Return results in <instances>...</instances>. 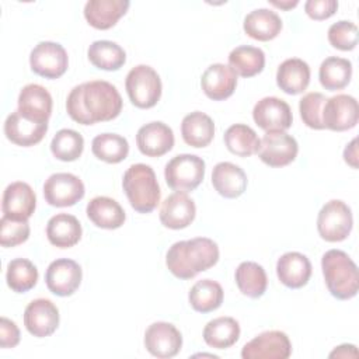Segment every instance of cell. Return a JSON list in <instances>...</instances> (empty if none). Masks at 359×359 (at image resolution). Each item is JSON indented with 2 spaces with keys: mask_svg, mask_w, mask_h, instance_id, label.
Wrapping results in <instances>:
<instances>
[{
  "mask_svg": "<svg viewBox=\"0 0 359 359\" xmlns=\"http://www.w3.org/2000/svg\"><path fill=\"white\" fill-rule=\"evenodd\" d=\"M66 111L81 125H94L115 119L122 111V97L116 87L104 80H91L76 86L67 95Z\"/></svg>",
  "mask_w": 359,
  "mask_h": 359,
  "instance_id": "1",
  "label": "cell"
},
{
  "mask_svg": "<svg viewBox=\"0 0 359 359\" xmlns=\"http://www.w3.org/2000/svg\"><path fill=\"white\" fill-rule=\"evenodd\" d=\"M219 261L217 244L206 237L174 243L165 255L168 271L178 279H192Z\"/></svg>",
  "mask_w": 359,
  "mask_h": 359,
  "instance_id": "2",
  "label": "cell"
},
{
  "mask_svg": "<svg viewBox=\"0 0 359 359\" xmlns=\"http://www.w3.org/2000/svg\"><path fill=\"white\" fill-rule=\"evenodd\" d=\"M321 269L327 289L335 299L349 300L358 294V266L345 251L328 250L321 258Z\"/></svg>",
  "mask_w": 359,
  "mask_h": 359,
  "instance_id": "3",
  "label": "cell"
},
{
  "mask_svg": "<svg viewBox=\"0 0 359 359\" xmlns=\"http://www.w3.org/2000/svg\"><path fill=\"white\" fill-rule=\"evenodd\" d=\"M122 187L130 206L139 213H149L160 202V187L153 168L147 164H132L123 174Z\"/></svg>",
  "mask_w": 359,
  "mask_h": 359,
  "instance_id": "4",
  "label": "cell"
},
{
  "mask_svg": "<svg viewBox=\"0 0 359 359\" xmlns=\"http://www.w3.org/2000/svg\"><path fill=\"white\" fill-rule=\"evenodd\" d=\"M125 88L130 102L142 109L154 107L161 97L160 76L147 65H137L129 70Z\"/></svg>",
  "mask_w": 359,
  "mask_h": 359,
  "instance_id": "5",
  "label": "cell"
},
{
  "mask_svg": "<svg viewBox=\"0 0 359 359\" xmlns=\"http://www.w3.org/2000/svg\"><path fill=\"white\" fill-rule=\"evenodd\" d=\"M167 185L177 192L194 191L205 177V161L195 154H178L164 168Z\"/></svg>",
  "mask_w": 359,
  "mask_h": 359,
  "instance_id": "6",
  "label": "cell"
},
{
  "mask_svg": "<svg viewBox=\"0 0 359 359\" xmlns=\"http://www.w3.org/2000/svg\"><path fill=\"white\" fill-rule=\"evenodd\" d=\"M353 226L351 208L339 201L332 199L327 202L317 216V230L323 240L338 243L345 240Z\"/></svg>",
  "mask_w": 359,
  "mask_h": 359,
  "instance_id": "7",
  "label": "cell"
},
{
  "mask_svg": "<svg viewBox=\"0 0 359 359\" xmlns=\"http://www.w3.org/2000/svg\"><path fill=\"white\" fill-rule=\"evenodd\" d=\"M67 53L57 42H39L29 55V66L32 72L45 79H59L67 70Z\"/></svg>",
  "mask_w": 359,
  "mask_h": 359,
  "instance_id": "8",
  "label": "cell"
},
{
  "mask_svg": "<svg viewBox=\"0 0 359 359\" xmlns=\"http://www.w3.org/2000/svg\"><path fill=\"white\" fill-rule=\"evenodd\" d=\"M292 344L283 331H265L247 342L241 349L243 359H287Z\"/></svg>",
  "mask_w": 359,
  "mask_h": 359,
  "instance_id": "9",
  "label": "cell"
},
{
  "mask_svg": "<svg viewBox=\"0 0 359 359\" xmlns=\"http://www.w3.org/2000/svg\"><path fill=\"white\" fill-rule=\"evenodd\" d=\"M299 151L296 139L286 132H266L259 139L258 157L269 167H285L290 164Z\"/></svg>",
  "mask_w": 359,
  "mask_h": 359,
  "instance_id": "10",
  "label": "cell"
},
{
  "mask_svg": "<svg viewBox=\"0 0 359 359\" xmlns=\"http://www.w3.org/2000/svg\"><path fill=\"white\" fill-rule=\"evenodd\" d=\"M83 181L70 172L52 174L43 184V196L50 206H73L84 196Z\"/></svg>",
  "mask_w": 359,
  "mask_h": 359,
  "instance_id": "11",
  "label": "cell"
},
{
  "mask_svg": "<svg viewBox=\"0 0 359 359\" xmlns=\"http://www.w3.org/2000/svg\"><path fill=\"white\" fill-rule=\"evenodd\" d=\"M359 119V108L355 97L348 94H337L327 98L323 108V123L327 129L344 132L356 126Z\"/></svg>",
  "mask_w": 359,
  "mask_h": 359,
  "instance_id": "12",
  "label": "cell"
},
{
  "mask_svg": "<svg viewBox=\"0 0 359 359\" xmlns=\"http://www.w3.org/2000/svg\"><path fill=\"white\" fill-rule=\"evenodd\" d=\"M254 122L265 132H285L292 126V111L286 101L278 97L259 100L252 109Z\"/></svg>",
  "mask_w": 359,
  "mask_h": 359,
  "instance_id": "13",
  "label": "cell"
},
{
  "mask_svg": "<svg viewBox=\"0 0 359 359\" xmlns=\"http://www.w3.org/2000/svg\"><path fill=\"white\" fill-rule=\"evenodd\" d=\"M83 272L80 265L69 258H59L49 264L45 280L48 289L60 297L72 296L80 286Z\"/></svg>",
  "mask_w": 359,
  "mask_h": 359,
  "instance_id": "14",
  "label": "cell"
},
{
  "mask_svg": "<svg viewBox=\"0 0 359 359\" xmlns=\"http://www.w3.org/2000/svg\"><path fill=\"white\" fill-rule=\"evenodd\" d=\"M144 346L156 358H174L182 346V335L178 328L165 321L149 325L144 332Z\"/></svg>",
  "mask_w": 359,
  "mask_h": 359,
  "instance_id": "15",
  "label": "cell"
},
{
  "mask_svg": "<svg viewBox=\"0 0 359 359\" xmlns=\"http://www.w3.org/2000/svg\"><path fill=\"white\" fill-rule=\"evenodd\" d=\"M24 325L36 338L49 337L59 325V310L49 299H35L24 310Z\"/></svg>",
  "mask_w": 359,
  "mask_h": 359,
  "instance_id": "16",
  "label": "cell"
},
{
  "mask_svg": "<svg viewBox=\"0 0 359 359\" xmlns=\"http://www.w3.org/2000/svg\"><path fill=\"white\" fill-rule=\"evenodd\" d=\"M35 206V192L27 182L15 181L4 189L1 201V210L4 216L17 220H28L32 216Z\"/></svg>",
  "mask_w": 359,
  "mask_h": 359,
  "instance_id": "17",
  "label": "cell"
},
{
  "mask_svg": "<svg viewBox=\"0 0 359 359\" xmlns=\"http://www.w3.org/2000/svg\"><path fill=\"white\" fill-rule=\"evenodd\" d=\"M136 143L142 154L147 157H160L172 149L174 133L164 122H150L137 130Z\"/></svg>",
  "mask_w": 359,
  "mask_h": 359,
  "instance_id": "18",
  "label": "cell"
},
{
  "mask_svg": "<svg viewBox=\"0 0 359 359\" xmlns=\"http://www.w3.org/2000/svg\"><path fill=\"white\" fill-rule=\"evenodd\" d=\"M195 213V202L185 192H174L161 203L160 222L164 227L180 230L188 227L194 222Z\"/></svg>",
  "mask_w": 359,
  "mask_h": 359,
  "instance_id": "19",
  "label": "cell"
},
{
  "mask_svg": "<svg viewBox=\"0 0 359 359\" xmlns=\"http://www.w3.org/2000/svg\"><path fill=\"white\" fill-rule=\"evenodd\" d=\"M48 130V122H35L22 116L18 109L11 112L4 122L6 137L22 147H29L39 143Z\"/></svg>",
  "mask_w": 359,
  "mask_h": 359,
  "instance_id": "20",
  "label": "cell"
},
{
  "mask_svg": "<svg viewBox=\"0 0 359 359\" xmlns=\"http://www.w3.org/2000/svg\"><path fill=\"white\" fill-rule=\"evenodd\" d=\"M237 86V74L223 63L210 65L201 77V87L205 95L213 101L229 98Z\"/></svg>",
  "mask_w": 359,
  "mask_h": 359,
  "instance_id": "21",
  "label": "cell"
},
{
  "mask_svg": "<svg viewBox=\"0 0 359 359\" xmlns=\"http://www.w3.org/2000/svg\"><path fill=\"white\" fill-rule=\"evenodd\" d=\"M18 112L35 122H48L52 114V97L39 84H27L18 95Z\"/></svg>",
  "mask_w": 359,
  "mask_h": 359,
  "instance_id": "22",
  "label": "cell"
},
{
  "mask_svg": "<svg viewBox=\"0 0 359 359\" xmlns=\"http://www.w3.org/2000/svg\"><path fill=\"white\" fill-rule=\"evenodd\" d=\"M276 275L286 287L299 289L307 285L311 276V264L304 254L290 251L278 259Z\"/></svg>",
  "mask_w": 359,
  "mask_h": 359,
  "instance_id": "23",
  "label": "cell"
},
{
  "mask_svg": "<svg viewBox=\"0 0 359 359\" xmlns=\"http://www.w3.org/2000/svg\"><path fill=\"white\" fill-rule=\"evenodd\" d=\"M129 6L128 0H88L84 6V17L94 28L109 29L126 14Z\"/></svg>",
  "mask_w": 359,
  "mask_h": 359,
  "instance_id": "24",
  "label": "cell"
},
{
  "mask_svg": "<svg viewBox=\"0 0 359 359\" xmlns=\"http://www.w3.org/2000/svg\"><path fill=\"white\" fill-rule=\"evenodd\" d=\"M212 185L224 198H238L247 189V175L238 165L222 161L213 167Z\"/></svg>",
  "mask_w": 359,
  "mask_h": 359,
  "instance_id": "25",
  "label": "cell"
},
{
  "mask_svg": "<svg viewBox=\"0 0 359 359\" xmlns=\"http://www.w3.org/2000/svg\"><path fill=\"white\" fill-rule=\"evenodd\" d=\"M46 237L57 248H70L81 238V224L73 215L57 213L46 224Z\"/></svg>",
  "mask_w": 359,
  "mask_h": 359,
  "instance_id": "26",
  "label": "cell"
},
{
  "mask_svg": "<svg viewBox=\"0 0 359 359\" xmlns=\"http://www.w3.org/2000/svg\"><path fill=\"white\" fill-rule=\"evenodd\" d=\"M310 83V67L299 59L292 57L282 62L276 72V84L286 94L296 95L303 93Z\"/></svg>",
  "mask_w": 359,
  "mask_h": 359,
  "instance_id": "27",
  "label": "cell"
},
{
  "mask_svg": "<svg viewBox=\"0 0 359 359\" xmlns=\"http://www.w3.org/2000/svg\"><path fill=\"white\" fill-rule=\"evenodd\" d=\"M88 219L101 229H119L126 219L123 208L112 198L95 196L87 205Z\"/></svg>",
  "mask_w": 359,
  "mask_h": 359,
  "instance_id": "28",
  "label": "cell"
},
{
  "mask_svg": "<svg viewBox=\"0 0 359 359\" xmlns=\"http://www.w3.org/2000/svg\"><path fill=\"white\" fill-rule=\"evenodd\" d=\"M243 28L252 39L271 41L279 35L282 29V20L269 8H257L245 15Z\"/></svg>",
  "mask_w": 359,
  "mask_h": 359,
  "instance_id": "29",
  "label": "cell"
},
{
  "mask_svg": "<svg viewBox=\"0 0 359 359\" xmlns=\"http://www.w3.org/2000/svg\"><path fill=\"white\" fill-rule=\"evenodd\" d=\"M181 135L188 146L205 147L215 136V123L209 115L195 111L184 116L181 123Z\"/></svg>",
  "mask_w": 359,
  "mask_h": 359,
  "instance_id": "30",
  "label": "cell"
},
{
  "mask_svg": "<svg viewBox=\"0 0 359 359\" xmlns=\"http://www.w3.org/2000/svg\"><path fill=\"white\" fill-rule=\"evenodd\" d=\"M240 338V324L233 317H217L203 328L205 342L216 349L233 346Z\"/></svg>",
  "mask_w": 359,
  "mask_h": 359,
  "instance_id": "31",
  "label": "cell"
},
{
  "mask_svg": "<svg viewBox=\"0 0 359 359\" xmlns=\"http://www.w3.org/2000/svg\"><path fill=\"white\" fill-rule=\"evenodd\" d=\"M234 278L238 290L251 299L261 297L268 286L265 269L252 261L241 262L236 269Z\"/></svg>",
  "mask_w": 359,
  "mask_h": 359,
  "instance_id": "32",
  "label": "cell"
},
{
  "mask_svg": "<svg viewBox=\"0 0 359 359\" xmlns=\"http://www.w3.org/2000/svg\"><path fill=\"white\" fill-rule=\"evenodd\" d=\"M229 66L241 77H252L262 72L265 66V53L257 46H237L229 55Z\"/></svg>",
  "mask_w": 359,
  "mask_h": 359,
  "instance_id": "33",
  "label": "cell"
},
{
  "mask_svg": "<svg viewBox=\"0 0 359 359\" xmlns=\"http://www.w3.org/2000/svg\"><path fill=\"white\" fill-rule=\"evenodd\" d=\"M352 77V63L348 59L330 56L323 60L318 70V79L325 90L337 91L348 86Z\"/></svg>",
  "mask_w": 359,
  "mask_h": 359,
  "instance_id": "34",
  "label": "cell"
},
{
  "mask_svg": "<svg viewBox=\"0 0 359 359\" xmlns=\"http://www.w3.org/2000/svg\"><path fill=\"white\" fill-rule=\"evenodd\" d=\"M189 304L195 311L210 313L223 303V289L220 283L212 279L198 280L189 290Z\"/></svg>",
  "mask_w": 359,
  "mask_h": 359,
  "instance_id": "35",
  "label": "cell"
},
{
  "mask_svg": "<svg viewBox=\"0 0 359 359\" xmlns=\"http://www.w3.org/2000/svg\"><path fill=\"white\" fill-rule=\"evenodd\" d=\"M88 60L102 70H118L126 62L125 50L112 41H95L87 50Z\"/></svg>",
  "mask_w": 359,
  "mask_h": 359,
  "instance_id": "36",
  "label": "cell"
},
{
  "mask_svg": "<svg viewBox=\"0 0 359 359\" xmlns=\"http://www.w3.org/2000/svg\"><path fill=\"white\" fill-rule=\"evenodd\" d=\"M227 150L240 157H250L258 151L259 139L252 128L244 123H234L224 132Z\"/></svg>",
  "mask_w": 359,
  "mask_h": 359,
  "instance_id": "37",
  "label": "cell"
},
{
  "mask_svg": "<svg viewBox=\"0 0 359 359\" xmlns=\"http://www.w3.org/2000/svg\"><path fill=\"white\" fill-rule=\"evenodd\" d=\"M91 150L98 160L109 164H116L128 157L129 143L121 135L101 133L93 139Z\"/></svg>",
  "mask_w": 359,
  "mask_h": 359,
  "instance_id": "38",
  "label": "cell"
},
{
  "mask_svg": "<svg viewBox=\"0 0 359 359\" xmlns=\"http://www.w3.org/2000/svg\"><path fill=\"white\" fill-rule=\"evenodd\" d=\"M6 280L8 287L17 293H25L31 290L38 282L36 266L25 258L11 259L7 265Z\"/></svg>",
  "mask_w": 359,
  "mask_h": 359,
  "instance_id": "39",
  "label": "cell"
},
{
  "mask_svg": "<svg viewBox=\"0 0 359 359\" xmlns=\"http://www.w3.org/2000/svg\"><path fill=\"white\" fill-rule=\"evenodd\" d=\"M84 149L83 136L73 129H60L50 142L52 154L60 161L77 160Z\"/></svg>",
  "mask_w": 359,
  "mask_h": 359,
  "instance_id": "40",
  "label": "cell"
},
{
  "mask_svg": "<svg viewBox=\"0 0 359 359\" xmlns=\"http://www.w3.org/2000/svg\"><path fill=\"white\" fill-rule=\"evenodd\" d=\"M327 97L321 93H307L299 102V111L303 122L311 129H325L323 123V108Z\"/></svg>",
  "mask_w": 359,
  "mask_h": 359,
  "instance_id": "41",
  "label": "cell"
},
{
  "mask_svg": "<svg viewBox=\"0 0 359 359\" xmlns=\"http://www.w3.org/2000/svg\"><path fill=\"white\" fill-rule=\"evenodd\" d=\"M29 237L28 220H17L3 215L0 219V244L3 247H15L25 243Z\"/></svg>",
  "mask_w": 359,
  "mask_h": 359,
  "instance_id": "42",
  "label": "cell"
},
{
  "mask_svg": "<svg viewBox=\"0 0 359 359\" xmlns=\"http://www.w3.org/2000/svg\"><path fill=\"white\" fill-rule=\"evenodd\" d=\"M358 27L345 20L334 22L328 28V42L339 50L355 49L358 45Z\"/></svg>",
  "mask_w": 359,
  "mask_h": 359,
  "instance_id": "43",
  "label": "cell"
},
{
  "mask_svg": "<svg viewBox=\"0 0 359 359\" xmlns=\"http://www.w3.org/2000/svg\"><path fill=\"white\" fill-rule=\"evenodd\" d=\"M338 8L337 0H307L304 3L306 14L317 21L327 20L335 14Z\"/></svg>",
  "mask_w": 359,
  "mask_h": 359,
  "instance_id": "44",
  "label": "cell"
},
{
  "mask_svg": "<svg viewBox=\"0 0 359 359\" xmlns=\"http://www.w3.org/2000/svg\"><path fill=\"white\" fill-rule=\"evenodd\" d=\"M20 342V330L14 321L7 317L0 320V346L1 348H14Z\"/></svg>",
  "mask_w": 359,
  "mask_h": 359,
  "instance_id": "45",
  "label": "cell"
},
{
  "mask_svg": "<svg viewBox=\"0 0 359 359\" xmlns=\"http://www.w3.org/2000/svg\"><path fill=\"white\" fill-rule=\"evenodd\" d=\"M356 139H353L344 150V160L352 168H358V149H356Z\"/></svg>",
  "mask_w": 359,
  "mask_h": 359,
  "instance_id": "46",
  "label": "cell"
},
{
  "mask_svg": "<svg viewBox=\"0 0 359 359\" xmlns=\"http://www.w3.org/2000/svg\"><path fill=\"white\" fill-rule=\"evenodd\" d=\"M349 351H356L355 345H348V344H345V345H341V346L335 348V349H334V351L330 353V356H331V358H334V356H337V358H348V356H356V355H353V353H349Z\"/></svg>",
  "mask_w": 359,
  "mask_h": 359,
  "instance_id": "47",
  "label": "cell"
},
{
  "mask_svg": "<svg viewBox=\"0 0 359 359\" xmlns=\"http://www.w3.org/2000/svg\"><path fill=\"white\" fill-rule=\"evenodd\" d=\"M272 6H275V7H278V8H283V10H289V8H293V7H296L297 4H299V1L297 0H286V1H275V0H271L269 1Z\"/></svg>",
  "mask_w": 359,
  "mask_h": 359,
  "instance_id": "48",
  "label": "cell"
}]
</instances>
